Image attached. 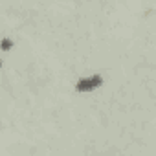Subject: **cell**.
I'll return each mask as SVG.
<instances>
[{
  "label": "cell",
  "mask_w": 156,
  "mask_h": 156,
  "mask_svg": "<svg viewBox=\"0 0 156 156\" xmlns=\"http://www.w3.org/2000/svg\"><path fill=\"white\" fill-rule=\"evenodd\" d=\"M9 48H11V41H9V39H2V50L8 51Z\"/></svg>",
  "instance_id": "cell-2"
},
{
  "label": "cell",
  "mask_w": 156,
  "mask_h": 156,
  "mask_svg": "<svg viewBox=\"0 0 156 156\" xmlns=\"http://www.w3.org/2000/svg\"><path fill=\"white\" fill-rule=\"evenodd\" d=\"M101 83H103L101 75L83 77V79H79V81H77V85H75V90H77V92H92V90H96V88H98Z\"/></svg>",
  "instance_id": "cell-1"
}]
</instances>
